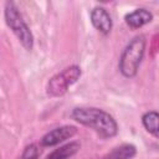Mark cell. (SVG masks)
<instances>
[{
    "mask_svg": "<svg viewBox=\"0 0 159 159\" xmlns=\"http://www.w3.org/2000/svg\"><path fill=\"white\" fill-rule=\"evenodd\" d=\"M4 17L6 25L17 37L19 42L27 51H31L34 47V35L25 22L17 5L14 1H7L4 7Z\"/></svg>",
    "mask_w": 159,
    "mask_h": 159,
    "instance_id": "3",
    "label": "cell"
},
{
    "mask_svg": "<svg viewBox=\"0 0 159 159\" xmlns=\"http://www.w3.org/2000/svg\"><path fill=\"white\" fill-rule=\"evenodd\" d=\"M76 133H77V128L75 125H61L43 134L42 138L40 139V144L41 147H53L72 138Z\"/></svg>",
    "mask_w": 159,
    "mask_h": 159,
    "instance_id": "5",
    "label": "cell"
},
{
    "mask_svg": "<svg viewBox=\"0 0 159 159\" xmlns=\"http://www.w3.org/2000/svg\"><path fill=\"white\" fill-rule=\"evenodd\" d=\"M40 157V148L37 144L31 143L26 145L21 153V155L17 159H39Z\"/></svg>",
    "mask_w": 159,
    "mask_h": 159,
    "instance_id": "11",
    "label": "cell"
},
{
    "mask_svg": "<svg viewBox=\"0 0 159 159\" xmlns=\"http://www.w3.org/2000/svg\"><path fill=\"white\" fill-rule=\"evenodd\" d=\"M137 155V148L134 144L124 143L113 148L102 159H133Z\"/></svg>",
    "mask_w": 159,
    "mask_h": 159,
    "instance_id": "9",
    "label": "cell"
},
{
    "mask_svg": "<svg viewBox=\"0 0 159 159\" xmlns=\"http://www.w3.org/2000/svg\"><path fill=\"white\" fill-rule=\"evenodd\" d=\"M158 119H159V114H158L157 111H149V112H145L142 116V124H143V127L145 128V130L148 133H150L155 138L159 135Z\"/></svg>",
    "mask_w": 159,
    "mask_h": 159,
    "instance_id": "10",
    "label": "cell"
},
{
    "mask_svg": "<svg viewBox=\"0 0 159 159\" xmlns=\"http://www.w3.org/2000/svg\"><path fill=\"white\" fill-rule=\"evenodd\" d=\"M80 149L81 144L78 142H70L52 150L46 157V159H71L80 152Z\"/></svg>",
    "mask_w": 159,
    "mask_h": 159,
    "instance_id": "8",
    "label": "cell"
},
{
    "mask_svg": "<svg viewBox=\"0 0 159 159\" xmlns=\"http://www.w3.org/2000/svg\"><path fill=\"white\" fill-rule=\"evenodd\" d=\"M145 47L147 40L144 35H137L127 43L118 62V68L122 76L125 78H133L137 76L145 53Z\"/></svg>",
    "mask_w": 159,
    "mask_h": 159,
    "instance_id": "2",
    "label": "cell"
},
{
    "mask_svg": "<svg viewBox=\"0 0 159 159\" xmlns=\"http://www.w3.org/2000/svg\"><path fill=\"white\" fill-rule=\"evenodd\" d=\"M71 118L91 128L103 139L113 138L118 133V123L113 116L97 107H76L71 112Z\"/></svg>",
    "mask_w": 159,
    "mask_h": 159,
    "instance_id": "1",
    "label": "cell"
},
{
    "mask_svg": "<svg viewBox=\"0 0 159 159\" xmlns=\"http://www.w3.org/2000/svg\"><path fill=\"white\" fill-rule=\"evenodd\" d=\"M89 17H91V22H92L93 27L97 31H99L103 35H108L111 32V30L113 27V21H112V17L106 7H103V6L93 7Z\"/></svg>",
    "mask_w": 159,
    "mask_h": 159,
    "instance_id": "6",
    "label": "cell"
},
{
    "mask_svg": "<svg viewBox=\"0 0 159 159\" xmlns=\"http://www.w3.org/2000/svg\"><path fill=\"white\" fill-rule=\"evenodd\" d=\"M82 75V70L77 65H71L63 68L61 72L52 76L46 86V92L50 97H61L63 96L68 88L75 84Z\"/></svg>",
    "mask_w": 159,
    "mask_h": 159,
    "instance_id": "4",
    "label": "cell"
},
{
    "mask_svg": "<svg viewBox=\"0 0 159 159\" xmlns=\"http://www.w3.org/2000/svg\"><path fill=\"white\" fill-rule=\"evenodd\" d=\"M152 20H153V14H152L149 10L144 9V7L135 9L134 11L128 12V14L124 16L125 24H127L130 29H133V30L143 27L144 25L152 22Z\"/></svg>",
    "mask_w": 159,
    "mask_h": 159,
    "instance_id": "7",
    "label": "cell"
}]
</instances>
